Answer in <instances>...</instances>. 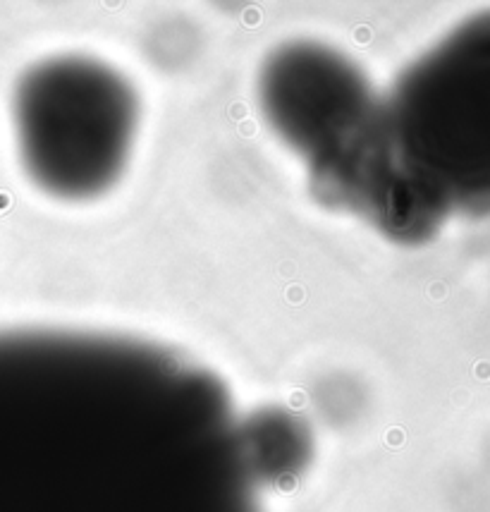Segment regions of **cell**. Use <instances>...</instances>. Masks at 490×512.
I'll list each match as a JSON object with an SVG mask.
<instances>
[{
    "mask_svg": "<svg viewBox=\"0 0 490 512\" xmlns=\"http://www.w3.org/2000/svg\"><path fill=\"white\" fill-rule=\"evenodd\" d=\"M0 512H259L223 383L158 347L0 333Z\"/></svg>",
    "mask_w": 490,
    "mask_h": 512,
    "instance_id": "cell-1",
    "label": "cell"
},
{
    "mask_svg": "<svg viewBox=\"0 0 490 512\" xmlns=\"http://www.w3.org/2000/svg\"><path fill=\"white\" fill-rule=\"evenodd\" d=\"M490 209V17L452 34L378 99L352 209L395 240Z\"/></svg>",
    "mask_w": 490,
    "mask_h": 512,
    "instance_id": "cell-2",
    "label": "cell"
},
{
    "mask_svg": "<svg viewBox=\"0 0 490 512\" xmlns=\"http://www.w3.org/2000/svg\"><path fill=\"white\" fill-rule=\"evenodd\" d=\"M20 149L32 178L65 199L118 180L134 132L132 89L89 60H51L24 77L15 101Z\"/></svg>",
    "mask_w": 490,
    "mask_h": 512,
    "instance_id": "cell-3",
    "label": "cell"
},
{
    "mask_svg": "<svg viewBox=\"0 0 490 512\" xmlns=\"http://www.w3.org/2000/svg\"><path fill=\"white\" fill-rule=\"evenodd\" d=\"M261 103L280 137L314 173L369 130L378 96L335 51L294 44L280 48L263 67Z\"/></svg>",
    "mask_w": 490,
    "mask_h": 512,
    "instance_id": "cell-4",
    "label": "cell"
},
{
    "mask_svg": "<svg viewBox=\"0 0 490 512\" xmlns=\"http://www.w3.org/2000/svg\"><path fill=\"white\" fill-rule=\"evenodd\" d=\"M242 453L254 484H283L304 467L309 436L304 426L278 414H256L240 424Z\"/></svg>",
    "mask_w": 490,
    "mask_h": 512,
    "instance_id": "cell-5",
    "label": "cell"
}]
</instances>
